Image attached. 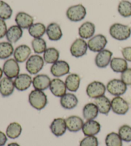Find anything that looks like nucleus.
Listing matches in <instances>:
<instances>
[{
  "label": "nucleus",
  "instance_id": "f257e3e1",
  "mask_svg": "<svg viewBox=\"0 0 131 146\" xmlns=\"http://www.w3.org/2000/svg\"><path fill=\"white\" fill-rule=\"evenodd\" d=\"M28 101L31 106L36 110H42L48 105V96L44 91L34 89L28 96Z\"/></svg>",
  "mask_w": 131,
  "mask_h": 146
},
{
  "label": "nucleus",
  "instance_id": "f03ea898",
  "mask_svg": "<svg viewBox=\"0 0 131 146\" xmlns=\"http://www.w3.org/2000/svg\"><path fill=\"white\" fill-rule=\"evenodd\" d=\"M109 32L111 37L115 40L124 41L130 38L131 28L129 26L121 23H114L110 27Z\"/></svg>",
  "mask_w": 131,
  "mask_h": 146
},
{
  "label": "nucleus",
  "instance_id": "7ed1b4c3",
  "mask_svg": "<svg viewBox=\"0 0 131 146\" xmlns=\"http://www.w3.org/2000/svg\"><path fill=\"white\" fill-rule=\"evenodd\" d=\"M44 63L43 57L39 54H33L30 56L26 62V69L31 75L37 74L43 69Z\"/></svg>",
  "mask_w": 131,
  "mask_h": 146
},
{
  "label": "nucleus",
  "instance_id": "20e7f679",
  "mask_svg": "<svg viewBox=\"0 0 131 146\" xmlns=\"http://www.w3.org/2000/svg\"><path fill=\"white\" fill-rule=\"evenodd\" d=\"M87 14L86 8L82 4H77L70 7L66 12L68 19L72 22H79L85 19Z\"/></svg>",
  "mask_w": 131,
  "mask_h": 146
},
{
  "label": "nucleus",
  "instance_id": "39448f33",
  "mask_svg": "<svg viewBox=\"0 0 131 146\" xmlns=\"http://www.w3.org/2000/svg\"><path fill=\"white\" fill-rule=\"evenodd\" d=\"M127 90V85L123 82L121 79L111 80L106 85V90L114 97L124 95Z\"/></svg>",
  "mask_w": 131,
  "mask_h": 146
},
{
  "label": "nucleus",
  "instance_id": "423d86ee",
  "mask_svg": "<svg viewBox=\"0 0 131 146\" xmlns=\"http://www.w3.org/2000/svg\"><path fill=\"white\" fill-rule=\"evenodd\" d=\"M106 92V86L99 81H93L89 83L86 87V94L90 98L97 99L104 96Z\"/></svg>",
  "mask_w": 131,
  "mask_h": 146
},
{
  "label": "nucleus",
  "instance_id": "0eeeda50",
  "mask_svg": "<svg viewBox=\"0 0 131 146\" xmlns=\"http://www.w3.org/2000/svg\"><path fill=\"white\" fill-rule=\"evenodd\" d=\"M88 43L85 39L78 38L73 42L70 48V54L75 58H80L85 56L87 53Z\"/></svg>",
  "mask_w": 131,
  "mask_h": 146
},
{
  "label": "nucleus",
  "instance_id": "6e6552de",
  "mask_svg": "<svg viewBox=\"0 0 131 146\" xmlns=\"http://www.w3.org/2000/svg\"><path fill=\"white\" fill-rule=\"evenodd\" d=\"M88 49L91 51L99 53L105 49L107 44V38L103 34L94 35L88 41Z\"/></svg>",
  "mask_w": 131,
  "mask_h": 146
},
{
  "label": "nucleus",
  "instance_id": "1a4fd4ad",
  "mask_svg": "<svg viewBox=\"0 0 131 146\" xmlns=\"http://www.w3.org/2000/svg\"><path fill=\"white\" fill-rule=\"evenodd\" d=\"M111 110L115 114L124 115L129 110V105L126 100L121 96H116L112 99Z\"/></svg>",
  "mask_w": 131,
  "mask_h": 146
},
{
  "label": "nucleus",
  "instance_id": "9d476101",
  "mask_svg": "<svg viewBox=\"0 0 131 146\" xmlns=\"http://www.w3.org/2000/svg\"><path fill=\"white\" fill-rule=\"evenodd\" d=\"M3 71L6 77L9 78H15L20 73V66L19 62L14 58L7 59L3 66Z\"/></svg>",
  "mask_w": 131,
  "mask_h": 146
},
{
  "label": "nucleus",
  "instance_id": "9b49d317",
  "mask_svg": "<svg viewBox=\"0 0 131 146\" xmlns=\"http://www.w3.org/2000/svg\"><path fill=\"white\" fill-rule=\"evenodd\" d=\"M70 66L68 62L65 60H58L52 64L50 69L51 74L55 78L62 77L70 72Z\"/></svg>",
  "mask_w": 131,
  "mask_h": 146
},
{
  "label": "nucleus",
  "instance_id": "f8f14e48",
  "mask_svg": "<svg viewBox=\"0 0 131 146\" xmlns=\"http://www.w3.org/2000/svg\"><path fill=\"white\" fill-rule=\"evenodd\" d=\"M49 128L55 137H60L63 136L67 130L65 119L61 117L54 119L51 123Z\"/></svg>",
  "mask_w": 131,
  "mask_h": 146
},
{
  "label": "nucleus",
  "instance_id": "ddd939ff",
  "mask_svg": "<svg viewBox=\"0 0 131 146\" xmlns=\"http://www.w3.org/2000/svg\"><path fill=\"white\" fill-rule=\"evenodd\" d=\"M49 90L52 95L57 98H61L67 93V88L65 82L58 78H56L51 80Z\"/></svg>",
  "mask_w": 131,
  "mask_h": 146
},
{
  "label": "nucleus",
  "instance_id": "4468645a",
  "mask_svg": "<svg viewBox=\"0 0 131 146\" xmlns=\"http://www.w3.org/2000/svg\"><path fill=\"white\" fill-rule=\"evenodd\" d=\"M112 53L109 49H104L97 54L95 58L96 66L101 69L106 68L110 64L112 59Z\"/></svg>",
  "mask_w": 131,
  "mask_h": 146
},
{
  "label": "nucleus",
  "instance_id": "2eb2a0df",
  "mask_svg": "<svg viewBox=\"0 0 131 146\" xmlns=\"http://www.w3.org/2000/svg\"><path fill=\"white\" fill-rule=\"evenodd\" d=\"M33 79L30 74H19L14 80L15 88L19 91H25L28 90L32 85Z\"/></svg>",
  "mask_w": 131,
  "mask_h": 146
},
{
  "label": "nucleus",
  "instance_id": "dca6fc26",
  "mask_svg": "<svg viewBox=\"0 0 131 146\" xmlns=\"http://www.w3.org/2000/svg\"><path fill=\"white\" fill-rule=\"evenodd\" d=\"M51 80L48 75L40 74H36L33 78L32 85L36 90L44 91L49 88Z\"/></svg>",
  "mask_w": 131,
  "mask_h": 146
},
{
  "label": "nucleus",
  "instance_id": "f3484780",
  "mask_svg": "<svg viewBox=\"0 0 131 146\" xmlns=\"http://www.w3.org/2000/svg\"><path fill=\"white\" fill-rule=\"evenodd\" d=\"M67 130L70 132L76 133L82 130L84 122L83 119L77 115H71L65 119Z\"/></svg>",
  "mask_w": 131,
  "mask_h": 146
},
{
  "label": "nucleus",
  "instance_id": "a211bd4d",
  "mask_svg": "<svg viewBox=\"0 0 131 146\" xmlns=\"http://www.w3.org/2000/svg\"><path fill=\"white\" fill-rule=\"evenodd\" d=\"M101 129V125L95 120L86 121L83 124L82 131L85 136H95Z\"/></svg>",
  "mask_w": 131,
  "mask_h": 146
},
{
  "label": "nucleus",
  "instance_id": "6ab92c4d",
  "mask_svg": "<svg viewBox=\"0 0 131 146\" xmlns=\"http://www.w3.org/2000/svg\"><path fill=\"white\" fill-rule=\"evenodd\" d=\"M31 53V48L27 45L22 44L17 46L14 49V59L19 63H23L30 58Z\"/></svg>",
  "mask_w": 131,
  "mask_h": 146
},
{
  "label": "nucleus",
  "instance_id": "aec40b11",
  "mask_svg": "<svg viewBox=\"0 0 131 146\" xmlns=\"http://www.w3.org/2000/svg\"><path fill=\"white\" fill-rule=\"evenodd\" d=\"M15 21L22 29H29L33 25L34 19L31 15L24 12H20L15 15Z\"/></svg>",
  "mask_w": 131,
  "mask_h": 146
},
{
  "label": "nucleus",
  "instance_id": "412c9836",
  "mask_svg": "<svg viewBox=\"0 0 131 146\" xmlns=\"http://www.w3.org/2000/svg\"><path fill=\"white\" fill-rule=\"evenodd\" d=\"M15 88L14 82L11 78L5 77L0 80V94L3 97L7 98L11 96Z\"/></svg>",
  "mask_w": 131,
  "mask_h": 146
},
{
  "label": "nucleus",
  "instance_id": "4be33fe9",
  "mask_svg": "<svg viewBox=\"0 0 131 146\" xmlns=\"http://www.w3.org/2000/svg\"><path fill=\"white\" fill-rule=\"evenodd\" d=\"M78 98L72 93H66L60 98V105L65 110H72L78 105Z\"/></svg>",
  "mask_w": 131,
  "mask_h": 146
},
{
  "label": "nucleus",
  "instance_id": "5701e85b",
  "mask_svg": "<svg viewBox=\"0 0 131 146\" xmlns=\"http://www.w3.org/2000/svg\"><path fill=\"white\" fill-rule=\"evenodd\" d=\"M95 32V26L93 23L86 21L79 28L78 33L80 38L83 39H90L94 36Z\"/></svg>",
  "mask_w": 131,
  "mask_h": 146
},
{
  "label": "nucleus",
  "instance_id": "b1692460",
  "mask_svg": "<svg viewBox=\"0 0 131 146\" xmlns=\"http://www.w3.org/2000/svg\"><path fill=\"white\" fill-rule=\"evenodd\" d=\"M46 34L49 40L52 41H58L63 36L62 28L56 23H51L48 26Z\"/></svg>",
  "mask_w": 131,
  "mask_h": 146
},
{
  "label": "nucleus",
  "instance_id": "393cba45",
  "mask_svg": "<svg viewBox=\"0 0 131 146\" xmlns=\"http://www.w3.org/2000/svg\"><path fill=\"white\" fill-rule=\"evenodd\" d=\"M94 103L97 106L99 113L103 115L108 114L111 110V102L106 96L95 99Z\"/></svg>",
  "mask_w": 131,
  "mask_h": 146
},
{
  "label": "nucleus",
  "instance_id": "a878e982",
  "mask_svg": "<svg viewBox=\"0 0 131 146\" xmlns=\"http://www.w3.org/2000/svg\"><path fill=\"white\" fill-rule=\"evenodd\" d=\"M65 83L68 90L71 92H77L80 86L81 78L77 74L72 73L67 76Z\"/></svg>",
  "mask_w": 131,
  "mask_h": 146
},
{
  "label": "nucleus",
  "instance_id": "bb28decb",
  "mask_svg": "<svg viewBox=\"0 0 131 146\" xmlns=\"http://www.w3.org/2000/svg\"><path fill=\"white\" fill-rule=\"evenodd\" d=\"M97 106L94 103L86 104L83 108V116L86 121L95 120L99 115Z\"/></svg>",
  "mask_w": 131,
  "mask_h": 146
},
{
  "label": "nucleus",
  "instance_id": "cd10ccee",
  "mask_svg": "<svg viewBox=\"0 0 131 146\" xmlns=\"http://www.w3.org/2000/svg\"><path fill=\"white\" fill-rule=\"evenodd\" d=\"M23 35V31L21 28L17 25H13L7 30L6 37L8 42L10 43H16Z\"/></svg>",
  "mask_w": 131,
  "mask_h": 146
},
{
  "label": "nucleus",
  "instance_id": "c85d7f7f",
  "mask_svg": "<svg viewBox=\"0 0 131 146\" xmlns=\"http://www.w3.org/2000/svg\"><path fill=\"white\" fill-rule=\"evenodd\" d=\"M110 67L112 71L116 73H122L128 69L127 61L124 58L114 57L110 62Z\"/></svg>",
  "mask_w": 131,
  "mask_h": 146
},
{
  "label": "nucleus",
  "instance_id": "c756f323",
  "mask_svg": "<svg viewBox=\"0 0 131 146\" xmlns=\"http://www.w3.org/2000/svg\"><path fill=\"white\" fill-rule=\"evenodd\" d=\"M21 125L17 122H13L9 124L6 129L7 136L11 139H16L22 133Z\"/></svg>",
  "mask_w": 131,
  "mask_h": 146
},
{
  "label": "nucleus",
  "instance_id": "7c9ffc66",
  "mask_svg": "<svg viewBox=\"0 0 131 146\" xmlns=\"http://www.w3.org/2000/svg\"><path fill=\"white\" fill-rule=\"evenodd\" d=\"M60 52L55 48H47L43 53L44 62L48 64H53L59 60Z\"/></svg>",
  "mask_w": 131,
  "mask_h": 146
},
{
  "label": "nucleus",
  "instance_id": "2f4dec72",
  "mask_svg": "<svg viewBox=\"0 0 131 146\" xmlns=\"http://www.w3.org/2000/svg\"><path fill=\"white\" fill-rule=\"evenodd\" d=\"M47 28L43 23H36L28 29V33L33 38H41L46 33Z\"/></svg>",
  "mask_w": 131,
  "mask_h": 146
},
{
  "label": "nucleus",
  "instance_id": "473e14b6",
  "mask_svg": "<svg viewBox=\"0 0 131 146\" xmlns=\"http://www.w3.org/2000/svg\"><path fill=\"white\" fill-rule=\"evenodd\" d=\"M14 48L12 43L9 42H0V59L5 60L9 58L14 54Z\"/></svg>",
  "mask_w": 131,
  "mask_h": 146
},
{
  "label": "nucleus",
  "instance_id": "72a5a7b5",
  "mask_svg": "<svg viewBox=\"0 0 131 146\" xmlns=\"http://www.w3.org/2000/svg\"><path fill=\"white\" fill-rule=\"evenodd\" d=\"M105 144L106 146H123V140L118 133L111 132L106 135Z\"/></svg>",
  "mask_w": 131,
  "mask_h": 146
},
{
  "label": "nucleus",
  "instance_id": "f704fd0d",
  "mask_svg": "<svg viewBox=\"0 0 131 146\" xmlns=\"http://www.w3.org/2000/svg\"><path fill=\"white\" fill-rule=\"evenodd\" d=\"M31 46L36 54L44 53L47 49V43L42 38H34L31 41Z\"/></svg>",
  "mask_w": 131,
  "mask_h": 146
},
{
  "label": "nucleus",
  "instance_id": "c9c22d12",
  "mask_svg": "<svg viewBox=\"0 0 131 146\" xmlns=\"http://www.w3.org/2000/svg\"><path fill=\"white\" fill-rule=\"evenodd\" d=\"M118 12L123 17L131 16V2L127 0H122L118 6Z\"/></svg>",
  "mask_w": 131,
  "mask_h": 146
},
{
  "label": "nucleus",
  "instance_id": "e433bc0d",
  "mask_svg": "<svg viewBox=\"0 0 131 146\" xmlns=\"http://www.w3.org/2000/svg\"><path fill=\"white\" fill-rule=\"evenodd\" d=\"M13 10L11 7L3 1H0V19H9L12 17Z\"/></svg>",
  "mask_w": 131,
  "mask_h": 146
},
{
  "label": "nucleus",
  "instance_id": "4c0bfd02",
  "mask_svg": "<svg viewBox=\"0 0 131 146\" xmlns=\"http://www.w3.org/2000/svg\"><path fill=\"white\" fill-rule=\"evenodd\" d=\"M118 133L124 142H131V126L128 124H124L118 129Z\"/></svg>",
  "mask_w": 131,
  "mask_h": 146
},
{
  "label": "nucleus",
  "instance_id": "58836bf2",
  "mask_svg": "<svg viewBox=\"0 0 131 146\" xmlns=\"http://www.w3.org/2000/svg\"><path fill=\"white\" fill-rule=\"evenodd\" d=\"M79 146H99V140L95 136H85L81 140Z\"/></svg>",
  "mask_w": 131,
  "mask_h": 146
},
{
  "label": "nucleus",
  "instance_id": "ea45409f",
  "mask_svg": "<svg viewBox=\"0 0 131 146\" xmlns=\"http://www.w3.org/2000/svg\"><path fill=\"white\" fill-rule=\"evenodd\" d=\"M121 80L127 86L131 85V68H128L121 73Z\"/></svg>",
  "mask_w": 131,
  "mask_h": 146
},
{
  "label": "nucleus",
  "instance_id": "a19ab883",
  "mask_svg": "<svg viewBox=\"0 0 131 146\" xmlns=\"http://www.w3.org/2000/svg\"><path fill=\"white\" fill-rule=\"evenodd\" d=\"M122 54L125 60L131 62V46L125 47L122 49Z\"/></svg>",
  "mask_w": 131,
  "mask_h": 146
},
{
  "label": "nucleus",
  "instance_id": "79ce46f5",
  "mask_svg": "<svg viewBox=\"0 0 131 146\" xmlns=\"http://www.w3.org/2000/svg\"><path fill=\"white\" fill-rule=\"evenodd\" d=\"M7 30V26L5 20L0 19V39L6 36Z\"/></svg>",
  "mask_w": 131,
  "mask_h": 146
},
{
  "label": "nucleus",
  "instance_id": "37998d69",
  "mask_svg": "<svg viewBox=\"0 0 131 146\" xmlns=\"http://www.w3.org/2000/svg\"><path fill=\"white\" fill-rule=\"evenodd\" d=\"M7 135L1 131H0V146H4L8 140Z\"/></svg>",
  "mask_w": 131,
  "mask_h": 146
},
{
  "label": "nucleus",
  "instance_id": "c03bdc74",
  "mask_svg": "<svg viewBox=\"0 0 131 146\" xmlns=\"http://www.w3.org/2000/svg\"><path fill=\"white\" fill-rule=\"evenodd\" d=\"M7 146H21V145L19 144H17V142H12L8 144Z\"/></svg>",
  "mask_w": 131,
  "mask_h": 146
},
{
  "label": "nucleus",
  "instance_id": "a18cd8bd",
  "mask_svg": "<svg viewBox=\"0 0 131 146\" xmlns=\"http://www.w3.org/2000/svg\"><path fill=\"white\" fill-rule=\"evenodd\" d=\"M3 74V69L0 67V80L2 79Z\"/></svg>",
  "mask_w": 131,
  "mask_h": 146
},
{
  "label": "nucleus",
  "instance_id": "49530a36",
  "mask_svg": "<svg viewBox=\"0 0 131 146\" xmlns=\"http://www.w3.org/2000/svg\"><path fill=\"white\" fill-rule=\"evenodd\" d=\"M130 146H131V145H130Z\"/></svg>",
  "mask_w": 131,
  "mask_h": 146
}]
</instances>
